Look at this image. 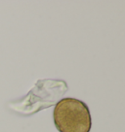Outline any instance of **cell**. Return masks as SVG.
<instances>
[{"mask_svg": "<svg viewBox=\"0 0 125 132\" xmlns=\"http://www.w3.org/2000/svg\"><path fill=\"white\" fill-rule=\"evenodd\" d=\"M56 128L60 132H90L92 119L89 108L76 98H62L53 113Z\"/></svg>", "mask_w": 125, "mask_h": 132, "instance_id": "cell-1", "label": "cell"}, {"mask_svg": "<svg viewBox=\"0 0 125 132\" xmlns=\"http://www.w3.org/2000/svg\"><path fill=\"white\" fill-rule=\"evenodd\" d=\"M67 90L65 81L61 80H42L38 81L32 90L21 101L16 102V109L19 112L33 113L42 109L51 107L59 98H61Z\"/></svg>", "mask_w": 125, "mask_h": 132, "instance_id": "cell-2", "label": "cell"}]
</instances>
